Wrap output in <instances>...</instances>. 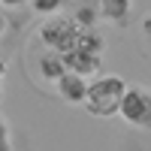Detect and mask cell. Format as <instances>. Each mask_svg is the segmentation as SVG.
<instances>
[{"label":"cell","mask_w":151,"mask_h":151,"mask_svg":"<svg viewBox=\"0 0 151 151\" xmlns=\"http://www.w3.org/2000/svg\"><path fill=\"white\" fill-rule=\"evenodd\" d=\"M0 100H3V88H0Z\"/></svg>","instance_id":"5bb4252c"},{"label":"cell","mask_w":151,"mask_h":151,"mask_svg":"<svg viewBox=\"0 0 151 151\" xmlns=\"http://www.w3.org/2000/svg\"><path fill=\"white\" fill-rule=\"evenodd\" d=\"M6 27H9V21H6V15H3V12H0V40L6 36Z\"/></svg>","instance_id":"7c38bea8"},{"label":"cell","mask_w":151,"mask_h":151,"mask_svg":"<svg viewBox=\"0 0 151 151\" xmlns=\"http://www.w3.org/2000/svg\"><path fill=\"white\" fill-rule=\"evenodd\" d=\"M0 151H15V139H12V127H9V121L3 118V112H0Z\"/></svg>","instance_id":"9c48e42d"},{"label":"cell","mask_w":151,"mask_h":151,"mask_svg":"<svg viewBox=\"0 0 151 151\" xmlns=\"http://www.w3.org/2000/svg\"><path fill=\"white\" fill-rule=\"evenodd\" d=\"M130 6H133V0H100V3H97L100 18H106L112 24H124V21H127Z\"/></svg>","instance_id":"8992f818"},{"label":"cell","mask_w":151,"mask_h":151,"mask_svg":"<svg viewBox=\"0 0 151 151\" xmlns=\"http://www.w3.org/2000/svg\"><path fill=\"white\" fill-rule=\"evenodd\" d=\"M64 58V70L67 73H76V76H82V79H97V73H100V64H103V58L100 55H91V52H85V48L76 45L73 52L67 55H60Z\"/></svg>","instance_id":"277c9868"},{"label":"cell","mask_w":151,"mask_h":151,"mask_svg":"<svg viewBox=\"0 0 151 151\" xmlns=\"http://www.w3.org/2000/svg\"><path fill=\"white\" fill-rule=\"evenodd\" d=\"M40 42L48 48V52H58V55H67L79 45V36H82V27L76 24L70 15H52L40 24Z\"/></svg>","instance_id":"7a4b0ae2"},{"label":"cell","mask_w":151,"mask_h":151,"mask_svg":"<svg viewBox=\"0 0 151 151\" xmlns=\"http://www.w3.org/2000/svg\"><path fill=\"white\" fill-rule=\"evenodd\" d=\"M6 73H9V64H6V60H3V58H0V79H3V76H6Z\"/></svg>","instance_id":"4fadbf2b"},{"label":"cell","mask_w":151,"mask_h":151,"mask_svg":"<svg viewBox=\"0 0 151 151\" xmlns=\"http://www.w3.org/2000/svg\"><path fill=\"white\" fill-rule=\"evenodd\" d=\"M70 18H73L76 24H79L82 30H91L94 24L100 21V9H97L94 3H79V6H76V12H73Z\"/></svg>","instance_id":"52a82bcc"},{"label":"cell","mask_w":151,"mask_h":151,"mask_svg":"<svg viewBox=\"0 0 151 151\" xmlns=\"http://www.w3.org/2000/svg\"><path fill=\"white\" fill-rule=\"evenodd\" d=\"M27 0H0V6L3 9H18V6H24Z\"/></svg>","instance_id":"8fae6325"},{"label":"cell","mask_w":151,"mask_h":151,"mask_svg":"<svg viewBox=\"0 0 151 151\" xmlns=\"http://www.w3.org/2000/svg\"><path fill=\"white\" fill-rule=\"evenodd\" d=\"M88 85H91V82L82 79V76L64 73V76L55 82V91H58V97L64 100V103H70V106H82L85 97H88Z\"/></svg>","instance_id":"5b68a950"},{"label":"cell","mask_w":151,"mask_h":151,"mask_svg":"<svg viewBox=\"0 0 151 151\" xmlns=\"http://www.w3.org/2000/svg\"><path fill=\"white\" fill-rule=\"evenodd\" d=\"M124 91H127V82L121 76H97L88 85V97H85V112L94 118H115L121 109Z\"/></svg>","instance_id":"6da1fadb"},{"label":"cell","mask_w":151,"mask_h":151,"mask_svg":"<svg viewBox=\"0 0 151 151\" xmlns=\"http://www.w3.org/2000/svg\"><path fill=\"white\" fill-rule=\"evenodd\" d=\"M27 3H30V9H33V12H40V15L52 18V15H58V12H60L64 0H27Z\"/></svg>","instance_id":"ba28073f"},{"label":"cell","mask_w":151,"mask_h":151,"mask_svg":"<svg viewBox=\"0 0 151 151\" xmlns=\"http://www.w3.org/2000/svg\"><path fill=\"white\" fill-rule=\"evenodd\" d=\"M118 115L136 130H151V88L145 85H127Z\"/></svg>","instance_id":"3957f363"},{"label":"cell","mask_w":151,"mask_h":151,"mask_svg":"<svg viewBox=\"0 0 151 151\" xmlns=\"http://www.w3.org/2000/svg\"><path fill=\"white\" fill-rule=\"evenodd\" d=\"M139 33H142V36H139V40H142V48L151 55V12L142 18V24H139Z\"/></svg>","instance_id":"30bf717a"}]
</instances>
